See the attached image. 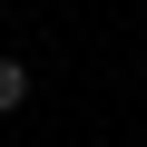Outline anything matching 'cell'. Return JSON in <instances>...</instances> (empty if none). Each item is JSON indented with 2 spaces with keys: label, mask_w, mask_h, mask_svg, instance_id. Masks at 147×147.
<instances>
[{
  "label": "cell",
  "mask_w": 147,
  "mask_h": 147,
  "mask_svg": "<svg viewBox=\"0 0 147 147\" xmlns=\"http://www.w3.org/2000/svg\"><path fill=\"white\" fill-rule=\"evenodd\" d=\"M30 108V59H0V118Z\"/></svg>",
  "instance_id": "1"
}]
</instances>
